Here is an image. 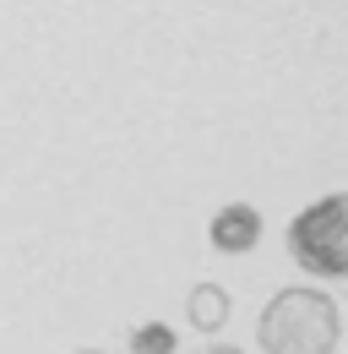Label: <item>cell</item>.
<instances>
[{
    "label": "cell",
    "mask_w": 348,
    "mask_h": 354,
    "mask_svg": "<svg viewBox=\"0 0 348 354\" xmlns=\"http://www.w3.org/2000/svg\"><path fill=\"white\" fill-rule=\"evenodd\" d=\"M207 240H213L218 251H229V257H245V251H256V240H261V213L251 202H229V207L213 213Z\"/></svg>",
    "instance_id": "cell-3"
},
{
    "label": "cell",
    "mask_w": 348,
    "mask_h": 354,
    "mask_svg": "<svg viewBox=\"0 0 348 354\" xmlns=\"http://www.w3.org/2000/svg\"><path fill=\"white\" fill-rule=\"evenodd\" d=\"M256 344L267 354H338L343 310L327 289H278L256 316Z\"/></svg>",
    "instance_id": "cell-1"
},
{
    "label": "cell",
    "mask_w": 348,
    "mask_h": 354,
    "mask_svg": "<svg viewBox=\"0 0 348 354\" xmlns=\"http://www.w3.org/2000/svg\"><path fill=\"white\" fill-rule=\"evenodd\" d=\"M174 327L164 322H142V327H130V354H174Z\"/></svg>",
    "instance_id": "cell-5"
},
{
    "label": "cell",
    "mask_w": 348,
    "mask_h": 354,
    "mask_svg": "<svg viewBox=\"0 0 348 354\" xmlns=\"http://www.w3.org/2000/svg\"><path fill=\"white\" fill-rule=\"evenodd\" d=\"M196 354H245V349H223V344H218V349H196Z\"/></svg>",
    "instance_id": "cell-6"
},
{
    "label": "cell",
    "mask_w": 348,
    "mask_h": 354,
    "mask_svg": "<svg viewBox=\"0 0 348 354\" xmlns=\"http://www.w3.org/2000/svg\"><path fill=\"white\" fill-rule=\"evenodd\" d=\"M82 354H98V349H82Z\"/></svg>",
    "instance_id": "cell-7"
},
{
    "label": "cell",
    "mask_w": 348,
    "mask_h": 354,
    "mask_svg": "<svg viewBox=\"0 0 348 354\" xmlns=\"http://www.w3.org/2000/svg\"><path fill=\"white\" fill-rule=\"evenodd\" d=\"M289 257L316 278H348V196L332 191L289 223Z\"/></svg>",
    "instance_id": "cell-2"
},
{
    "label": "cell",
    "mask_w": 348,
    "mask_h": 354,
    "mask_svg": "<svg viewBox=\"0 0 348 354\" xmlns=\"http://www.w3.org/2000/svg\"><path fill=\"white\" fill-rule=\"evenodd\" d=\"M223 322H229V289H218V283H196V289H191V327L218 333Z\"/></svg>",
    "instance_id": "cell-4"
}]
</instances>
